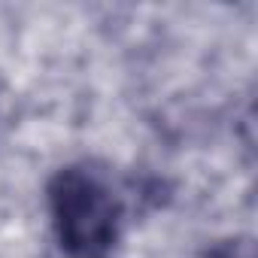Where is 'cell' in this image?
I'll return each mask as SVG.
<instances>
[{
	"label": "cell",
	"mask_w": 258,
	"mask_h": 258,
	"mask_svg": "<svg viewBox=\"0 0 258 258\" xmlns=\"http://www.w3.org/2000/svg\"><path fill=\"white\" fill-rule=\"evenodd\" d=\"M49 213L67 258H109L124 225V201L103 170L67 164L49 179Z\"/></svg>",
	"instance_id": "obj_1"
},
{
	"label": "cell",
	"mask_w": 258,
	"mask_h": 258,
	"mask_svg": "<svg viewBox=\"0 0 258 258\" xmlns=\"http://www.w3.org/2000/svg\"><path fill=\"white\" fill-rule=\"evenodd\" d=\"M210 258H252V252H249V243H234V240H231V243L213 249Z\"/></svg>",
	"instance_id": "obj_2"
}]
</instances>
